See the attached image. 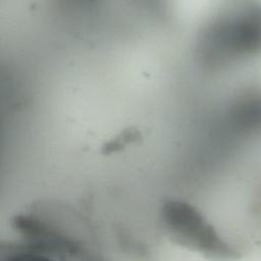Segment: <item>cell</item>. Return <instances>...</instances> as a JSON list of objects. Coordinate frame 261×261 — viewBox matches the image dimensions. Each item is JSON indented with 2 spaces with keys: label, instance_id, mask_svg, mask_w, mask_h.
Returning <instances> with one entry per match:
<instances>
[{
  "label": "cell",
  "instance_id": "6da1fadb",
  "mask_svg": "<svg viewBox=\"0 0 261 261\" xmlns=\"http://www.w3.org/2000/svg\"><path fill=\"white\" fill-rule=\"evenodd\" d=\"M208 53L214 58L249 55L261 47V10L249 8L216 22L208 33Z\"/></svg>",
  "mask_w": 261,
  "mask_h": 261
}]
</instances>
